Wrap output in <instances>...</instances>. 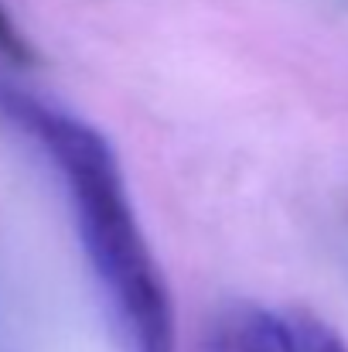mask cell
<instances>
[{"label":"cell","mask_w":348,"mask_h":352,"mask_svg":"<svg viewBox=\"0 0 348 352\" xmlns=\"http://www.w3.org/2000/svg\"><path fill=\"white\" fill-rule=\"evenodd\" d=\"M0 117L34 140L58 168L76 233L123 352H174V305L143 239L110 140L0 79Z\"/></svg>","instance_id":"1"},{"label":"cell","mask_w":348,"mask_h":352,"mask_svg":"<svg viewBox=\"0 0 348 352\" xmlns=\"http://www.w3.org/2000/svg\"><path fill=\"white\" fill-rule=\"evenodd\" d=\"M209 352H290L287 322L263 305H226L209 329Z\"/></svg>","instance_id":"2"},{"label":"cell","mask_w":348,"mask_h":352,"mask_svg":"<svg viewBox=\"0 0 348 352\" xmlns=\"http://www.w3.org/2000/svg\"><path fill=\"white\" fill-rule=\"evenodd\" d=\"M283 322H287L290 352H348L342 336L311 311H290L283 315Z\"/></svg>","instance_id":"3"},{"label":"cell","mask_w":348,"mask_h":352,"mask_svg":"<svg viewBox=\"0 0 348 352\" xmlns=\"http://www.w3.org/2000/svg\"><path fill=\"white\" fill-rule=\"evenodd\" d=\"M0 58L10 62V65H34V62H38L34 45H31L27 34L14 24V17H10L7 7H3V0H0Z\"/></svg>","instance_id":"4"}]
</instances>
